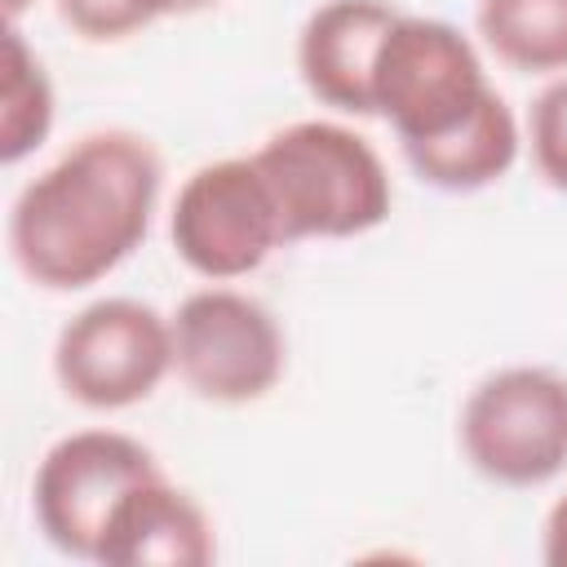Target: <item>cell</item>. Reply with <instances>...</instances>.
Masks as SVG:
<instances>
[{
  "label": "cell",
  "mask_w": 567,
  "mask_h": 567,
  "mask_svg": "<svg viewBox=\"0 0 567 567\" xmlns=\"http://www.w3.org/2000/svg\"><path fill=\"white\" fill-rule=\"evenodd\" d=\"M159 155L142 133L97 128L31 177L9 208V252L49 292L106 279L151 230Z\"/></svg>",
  "instance_id": "6da1fadb"
},
{
  "label": "cell",
  "mask_w": 567,
  "mask_h": 567,
  "mask_svg": "<svg viewBox=\"0 0 567 567\" xmlns=\"http://www.w3.org/2000/svg\"><path fill=\"white\" fill-rule=\"evenodd\" d=\"M284 221V239H350L390 217L394 190L368 137L337 120H297L252 151Z\"/></svg>",
  "instance_id": "7a4b0ae2"
},
{
  "label": "cell",
  "mask_w": 567,
  "mask_h": 567,
  "mask_svg": "<svg viewBox=\"0 0 567 567\" xmlns=\"http://www.w3.org/2000/svg\"><path fill=\"white\" fill-rule=\"evenodd\" d=\"M483 58L461 27L399 13L381 35L372 66V111L394 128L403 151L430 146L470 124L492 97Z\"/></svg>",
  "instance_id": "3957f363"
},
{
  "label": "cell",
  "mask_w": 567,
  "mask_h": 567,
  "mask_svg": "<svg viewBox=\"0 0 567 567\" xmlns=\"http://www.w3.org/2000/svg\"><path fill=\"white\" fill-rule=\"evenodd\" d=\"M461 452L496 487H540L567 470V377L509 363L483 377L461 408Z\"/></svg>",
  "instance_id": "277c9868"
},
{
  "label": "cell",
  "mask_w": 567,
  "mask_h": 567,
  "mask_svg": "<svg viewBox=\"0 0 567 567\" xmlns=\"http://www.w3.org/2000/svg\"><path fill=\"white\" fill-rule=\"evenodd\" d=\"M173 372V319L137 297H97L53 341V377L66 399L93 412L146 403Z\"/></svg>",
  "instance_id": "5b68a950"
},
{
  "label": "cell",
  "mask_w": 567,
  "mask_h": 567,
  "mask_svg": "<svg viewBox=\"0 0 567 567\" xmlns=\"http://www.w3.org/2000/svg\"><path fill=\"white\" fill-rule=\"evenodd\" d=\"M173 368L208 403H257L284 368L288 341L279 319L239 288H199L173 315Z\"/></svg>",
  "instance_id": "8992f818"
},
{
  "label": "cell",
  "mask_w": 567,
  "mask_h": 567,
  "mask_svg": "<svg viewBox=\"0 0 567 567\" xmlns=\"http://www.w3.org/2000/svg\"><path fill=\"white\" fill-rule=\"evenodd\" d=\"M173 252L204 279L230 284L252 275L275 248H284L279 204L252 155L199 164L168 213Z\"/></svg>",
  "instance_id": "52a82bcc"
},
{
  "label": "cell",
  "mask_w": 567,
  "mask_h": 567,
  "mask_svg": "<svg viewBox=\"0 0 567 567\" xmlns=\"http://www.w3.org/2000/svg\"><path fill=\"white\" fill-rule=\"evenodd\" d=\"M159 474L146 443L120 430H75L58 439L31 478V514L44 540L66 558H97L102 527L128 487Z\"/></svg>",
  "instance_id": "ba28073f"
},
{
  "label": "cell",
  "mask_w": 567,
  "mask_h": 567,
  "mask_svg": "<svg viewBox=\"0 0 567 567\" xmlns=\"http://www.w3.org/2000/svg\"><path fill=\"white\" fill-rule=\"evenodd\" d=\"M399 13L394 0H323L297 35V71L310 97L341 115H377L372 66Z\"/></svg>",
  "instance_id": "9c48e42d"
},
{
  "label": "cell",
  "mask_w": 567,
  "mask_h": 567,
  "mask_svg": "<svg viewBox=\"0 0 567 567\" xmlns=\"http://www.w3.org/2000/svg\"><path fill=\"white\" fill-rule=\"evenodd\" d=\"M217 558L213 518L204 505L159 474L142 478L111 509L97 558L102 567H208Z\"/></svg>",
  "instance_id": "30bf717a"
},
{
  "label": "cell",
  "mask_w": 567,
  "mask_h": 567,
  "mask_svg": "<svg viewBox=\"0 0 567 567\" xmlns=\"http://www.w3.org/2000/svg\"><path fill=\"white\" fill-rule=\"evenodd\" d=\"M403 159L434 190H447V195L483 190V186L501 182L514 168V159H518V120H514L509 102L501 93H492L470 124H461L456 133H447L430 146L403 151Z\"/></svg>",
  "instance_id": "8fae6325"
},
{
  "label": "cell",
  "mask_w": 567,
  "mask_h": 567,
  "mask_svg": "<svg viewBox=\"0 0 567 567\" xmlns=\"http://www.w3.org/2000/svg\"><path fill=\"white\" fill-rule=\"evenodd\" d=\"M474 27L514 71H567V0H478Z\"/></svg>",
  "instance_id": "7c38bea8"
},
{
  "label": "cell",
  "mask_w": 567,
  "mask_h": 567,
  "mask_svg": "<svg viewBox=\"0 0 567 567\" xmlns=\"http://www.w3.org/2000/svg\"><path fill=\"white\" fill-rule=\"evenodd\" d=\"M53 128V84L44 62L27 49L18 22L4 31V84H0V164L27 159Z\"/></svg>",
  "instance_id": "4fadbf2b"
},
{
  "label": "cell",
  "mask_w": 567,
  "mask_h": 567,
  "mask_svg": "<svg viewBox=\"0 0 567 567\" xmlns=\"http://www.w3.org/2000/svg\"><path fill=\"white\" fill-rule=\"evenodd\" d=\"M532 159L536 173L567 195V71L554 75L532 102Z\"/></svg>",
  "instance_id": "5bb4252c"
},
{
  "label": "cell",
  "mask_w": 567,
  "mask_h": 567,
  "mask_svg": "<svg viewBox=\"0 0 567 567\" xmlns=\"http://www.w3.org/2000/svg\"><path fill=\"white\" fill-rule=\"evenodd\" d=\"M58 18L84 35V40H124L133 31L146 27V13L137 9V0H58Z\"/></svg>",
  "instance_id": "9a60e30c"
},
{
  "label": "cell",
  "mask_w": 567,
  "mask_h": 567,
  "mask_svg": "<svg viewBox=\"0 0 567 567\" xmlns=\"http://www.w3.org/2000/svg\"><path fill=\"white\" fill-rule=\"evenodd\" d=\"M540 558L549 567H567V492L549 505L545 527H540Z\"/></svg>",
  "instance_id": "2e32d148"
},
{
  "label": "cell",
  "mask_w": 567,
  "mask_h": 567,
  "mask_svg": "<svg viewBox=\"0 0 567 567\" xmlns=\"http://www.w3.org/2000/svg\"><path fill=\"white\" fill-rule=\"evenodd\" d=\"M213 4H221V0H137V9L146 13V22H155V18H186V13H204V9H213Z\"/></svg>",
  "instance_id": "e0dca14e"
},
{
  "label": "cell",
  "mask_w": 567,
  "mask_h": 567,
  "mask_svg": "<svg viewBox=\"0 0 567 567\" xmlns=\"http://www.w3.org/2000/svg\"><path fill=\"white\" fill-rule=\"evenodd\" d=\"M27 4H31V0H4V18H9V22H18Z\"/></svg>",
  "instance_id": "ac0fdd59"
}]
</instances>
